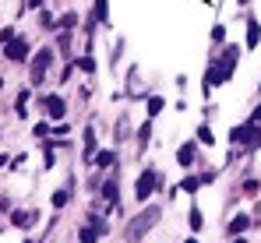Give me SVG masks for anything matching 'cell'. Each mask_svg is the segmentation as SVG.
Masks as SVG:
<instances>
[{
  "mask_svg": "<svg viewBox=\"0 0 261 243\" xmlns=\"http://www.w3.org/2000/svg\"><path fill=\"white\" fill-rule=\"evenodd\" d=\"M159 215H163V211H159L155 204H152V208H145L141 215H134V219L127 222V229H124V240H127V243H138L145 233H148V229H152V226H155V222H159Z\"/></svg>",
  "mask_w": 261,
  "mask_h": 243,
  "instance_id": "cell-1",
  "label": "cell"
},
{
  "mask_svg": "<svg viewBox=\"0 0 261 243\" xmlns=\"http://www.w3.org/2000/svg\"><path fill=\"white\" fill-rule=\"evenodd\" d=\"M155 187H159V173H155V169H141V176H138V183H134V198H138V201H148Z\"/></svg>",
  "mask_w": 261,
  "mask_h": 243,
  "instance_id": "cell-2",
  "label": "cell"
},
{
  "mask_svg": "<svg viewBox=\"0 0 261 243\" xmlns=\"http://www.w3.org/2000/svg\"><path fill=\"white\" fill-rule=\"evenodd\" d=\"M229 138H233V141H240L244 148H261V127H258V123H251V120L244 123V127H237Z\"/></svg>",
  "mask_w": 261,
  "mask_h": 243,
  "instance_id": "cell-3",
  "label": "cell"
},
{
  "mask_svg": "<svg viewBox=\"0 0 261 243\" xmlns=\"http://www.w3.org/2000/svg\"><path fill=\"white\" fill-rule=\"evenodd\" d=\"M49 64H53V49L46 46V49H39V53L32 57V85H43L46 71H49Z\"/></svg>",
  "mask_w": 261,
  "mask_h": 243,
  "instance_id": "cell-4",
  "label": "cell"
},
{
  "mask_svg": "<svg viewBox=\"0 0 261 243\" xmlns=\"http://www.w3.org/2000/svg\"><path fill=\"white\" fill-rule=\"evenodd\" d=\"M4 57L14 60V64H21V60L29 57V39H25V36H14V39L4 46Z\"/></svg>",
  "mask_w": 261,
  "mask_h": 243,
  "instance_id": "cell-5",
  "label": "cell"
},
{
  "mask_svg": "<svg viewBox=\"0 0 261 243\" xmlns=\"http://www.w3.org/2000/svg\"><path fill=\"white\" fill-rule=\"evenodd\" d=\"M43 110L49 113V120H64V117H67V106H64V99H60V95H46V99H43Z\"/></svg>",
  "mask_w": 261,
  "mask_h": 243,
  "instance_id": "cell-6",
  "label": "cell"
},
{
  "mask_svg": "<svg viewBox=\"0 0 261 243\" xmlns=\"http://www.w3.org/2000/svg\"><path fill=\"white\" fill-rule=\"evenodd\" d=\"M117 194H120V187H117V176H110V180L102 183V198H106V204H110V208H117V201H120Z\"/></svg>",
  "mask_w": 261,
  "mask_h": 243,
  "instance_id": "cell-7",
  "label": "cell"
},
{
  "mask_svg": "<svg viewBox=\"0 0 261 243\" xmlns=\"http://www.w3.org/2000/svg\"><path fill=\"white\" fill-rule=\"evenodd\" d=\"M226 229H229L233 236H240V233H247V229H251V215H237V219H233V222H229Z\"/></svg>",
  "mask_w": 261,
  "mask_h": 243,
  "instance_id": "cell-8",
  "label": "cell"
},
{
  "mask_svg": "<svg viewBox=\"0 0 261 243\" xmlns=\"http://www.w3.org/2000/svg\"><path fill=\"white\" fill-rule=\"evenodd\" d=\"M176 162H180V166H191V162H194V141H184V145H180Z\"/></svg>",
  "mask_w": 261,
  "mask_h": 243,
  "instance_id": "cell-9",
  "label": "cell"
},
{
  "mask_svg": "<svg viewBox=\"0 0 261 243\" xmlns=\"http://www.w3.org/2000/svg\"><path fill=\"white\" fill-rule=\"evenodd\" d=\"M92 162H95L99 169H113V166H117V152H99Z\"/></svg>",
  "mask_w": 261,
  "mask_h": 243,
  "instance_id": "cell-10",
  "label": "cell"
},
{
  "mask_svg": "<svg viewBox=\"0 0 261 243\" xmlns=\"http://www.w3.org/2000/svg\"><path fill=\"white\" fill-rule=\"evenodd\" d=\"M78 240L82 243H99V229H95V226H82V229H78Z\"/></svg>",
  "mask_w": 261,
  "mask_h": 243,
  "instance_id": "cell-11",
  "label": "cell"
},
{
  "mask_svg": "<svg viewBox=\"0 0 261 243\" xmlns=\"http://www.w3.org/2000/svg\"><path fill=\"white\" fill-rule=\"evenodd\" d=\"M32 219H36L32 211H21V208H18V211H11V222H14V226H21V229H25V226H29Z\"/></svg>",
  "mask_w": 261,
  "mask_h": 243,
  "instance_id": "cell-12",
  "label": "cell"
},
{
  "mask_svg": "<svg viewBox=\"0 0 261 243\" xmlns=\"http://www.w3.org/2000/svg\"><path fill=\"white\" fill-rule=\"evenodd\" d=\"M85 159H88V162L95 159V130H92V127L85 130Z\"/></svg>",
  "mask_w": 261,
  "mask_h": 243,
  "instance_id": "cell-13",
  "label": "cell"
},
{
  "mask_svg": "<svg viewBox=\"0 0 261 243\" xmlns=\"http://www.w3.org/2000/svg\"><path fill=\"white\" fill-rule=\"evenodd\" d=\"M29 102H32V92H29V88H25V92H21V95H18V99H14V110H18V113H21V117H25V110H29Z\"/></svg>",
  "mask_w": 261,
  "mask_h": 243,
  "instance_id": "cell-14",
  "label": "cell"
},
{
  "mask_svg": "<svg viewBox=\"0 0 261 243\" xmlns=\"http://www.w3.org/2000/svg\"><path fill=\"white\" fill-rule=\"evenodd\" d=\"M258 42H261V29H258V21H251V25H247V46L254 49Z\"/></svg>",
  "mask_w": 261,
  "mask_h": 243,
  "instance_id": "cell-15",
  "label": "cell"
},
{
  "mask_svg": "<svg viewBox=\"0 0 261 243\" xmlns=\"http://www.w3.org/2000/svg\"><path fill=\"white\" fill-rule=\"evenodd\" d=\"M148 138H152V123H141V130H138V148H145Z\"/></svg>",
  "mask_w": 261,
  "mask_h": 243,
  "instance_id": "cell-16",
  "label": "cell"
},
{
  "mask_svg": "<svg viewBox=\"0 0 261 243\" xmlns=\"http://www.w3.org/2000/svg\"><path fill=\"white\" fill-rule=\"evenodd\" d=\"M163 106H166V102H163L159 95H155V99H148V117H159V113H163Z\"/></svg>",
  "mask_w": 261,
  "mask_h": 243,
  "instance_id": "cell-17",
  "label": "cell"
},
{
  "mask_svg": "<svg viewBox=\"0 0 261 243\" xmlns=\"http://www.w3.org/2000/svg\"><path fill=\"white\" fill-rule=\"evenodd\" d=\"M67 201H71V191H57L53 194V208H64Z\"/></svg>",
  "mask_w": 261,
  "mask_h": 243,
  "instance_id": "cell-18",
  "label": "cell"
},
{
  "mask_svg": "<svg viewBox=\"0 0 261 243\" xmlns=\"http://www.w3.org/2000/svg\"><path fill=\"white\" fill-rule=\"evenodd\" d=\"M180 187H184V191H187V194H194V191H198V187H201V180H198V176H187V180H184V183H180Z\"/></svg>",
  "mask_w": 261,
  "mask_h": 243,
  "instance_id": "cell-19",
  "label": "cell"
},
{
  "mask_svg": "<svg viewBox=\"0 0 261 243\" xmlns=\"http://www.w3.org/2000/svg\"><path fill=\"white\" fill-rule=\"evenodd\" d=\"M187 222H191V229L198 233V229H201V211H198V208H191V215H187Z\"/></svg>",
  "mask_w": 261,
  "mask_h": 243,
  "instance_id": "cell-20",
  "label": "cell"
},
{
  "mask_svg": "<svg viewBox=\"0 0 261 243\" xmlns=\"http://www.w3.org/2000/svg\"><path fill=\"white\" fill-rule=\"evenodd\" d=\"M74 21H78L74 14H64V18H60V32H71V29H74Z\"/></svg>",
  "mask_w": 261,
  "mask_h": 243,
  "instance_id": "cell-21",
  "label": "cell"
},
{
  "mask_svg": "<svg viewBox=\"0 0 261 243\" xmlns=\"http://www.w3.org/2000/svg\"><path fill=\"white\" fill-rule=\"evenodd\" d=\"M198 141H201V145H216V141H212V130H208V127H198Z\"/></svg>",
  "mask_w": 261,
  "mask_h": 243,
  "instance_id": "cell-22",
  "label": "cell"
},
{
  "mask_svg": "<svg viewBox=\"0 0 261 243\" xmlns=\"http://www.w3.org/2000/svg\"><path fill=\"white\" fill-rule=\"evenodd\" d=\"M95 18L106 21V0H95Z\"/></svg>",
  "mask_w": 261,
  "mask_h": 243,
  "instance_id": "cell-23",
  "label": "cell"
},
{
  "mask_svg": "<svg viewBox=\"0 0 261 243\" xmlns=\"http://www.w3.org/2000/svg\"><path fill=\"white\" fill-rule=\"evenodd\" d=\"M14 39V29H0V42H4V46H7V42Z\"/></svg>",
  "mask_w": 261,
  "mask_h": 243,
  "instance_id": "cell-24",
  "label": "cell"
},
{
  "mask_svg": "<svg viewBox=\"0 0 261 243\" xmlns=\"http://www.w3.org/2000/svg\"><path fill=\"white\" fill-rule=\"evenodd\" d=\"M92 226H95V229H99V233H106V229H110V226H106V222H102V219H99V215H92Z\"/></svg>",
  "mask_w": 261,
  "mask_h": 243,
  "instance_id": "cell-25",
  "label": "cell"
},
{
  "mask_svg": "<svg viewBox=\"0 0 261 243\" xmlns=\"http://www.w3.org/2000/svg\"><path fill=\"white\" fill-rule=\"evenodd\" d=\"M49 134V123H36V138H46Z\"/></svg>",
  "mask_w": 261,
  "mask_h": 243,
  "instance_id": "cell-26",
  "label": "cell"
},
{
  "mask_svg": "<svg viewBox=\"0 0 261 243\" xmlns=\"http://www.w3.org/2000/svg\"><path fill=\"white\" fill-rule=\"evenodd\" d=\"M251 123H258V127H261V106L254 110V113H251Z\"/></svg>",
  "mask_w": 261,
  "mask_h": 243,
  "instance_id": "cell-27",
  "label": "cell"
},
{
  "mask_svg": "<svg viewBox=\"0 0 261 243\" xmlns=\"http://www.w3.org/2000/svg\"><path fill=\"white\" fill-rule=\"evenodd\" d=\"M29 7H43V0H29Z\"/></svg>",
  "mask_w": 261,
  "mask_h": 243,
  "instance_id": "cell-28",
  "label": "cell"
},
{
  "mask_svg": "<svg viewBox=\"0 0 261 243\" xmlns=\"http://www.w3.org/2000/svg\"><path fill=\"white\" fill-rule=\"evenodd\" d=\"M187 243H198V240H187Z\"/></svg>",
  "mask_w": 261,
  "mask_h": 243,
  "instance_id": "cell-29",
  "label": "cell"
},
{
  "mask_svg": "<svg viewBox=\"0 0 261 243\" xmlns=\"http://www.w3.org/2000/svg\"><path fill=\"white\" fill-rule=\"evenodd\" d=\"M233 243H244V240H233Z\"/></svg>",
  "mask_w": 261,
  "mask_h": 243,
  "instance_id": "cell-30",
  "label": "cell"
},
{
  "mask_svg": "<svg viewBox=\"0 0 261 243\" xmlns=\"http://www.w3.org/2000/svg\"><path fill=\"white\" fill-rule=\"evenodd\" d=\"M0 229H4V226H0Z\"/></svg>",
  "mask_w": 261,
  "mask_h": 243,
  "instance_id": "cell-31",
  "label": "cell"
}]
</instances>
